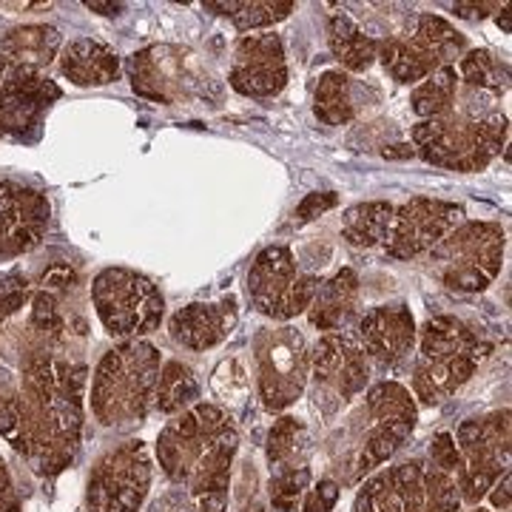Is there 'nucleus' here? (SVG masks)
I'll list each match as a JSON object with an SVG mask.
<instances>
[{
	"instance_id": "f257e3e1",
	"label": "nucleus",
	"mask_w": 512,
	"mask_h": 512,
	"mask_svg": "<svg viewBox=\"0 0 512 512\" xmlns=\"http://www.w3.org/2000/svg\"><path fill=\"white\" fill-rule=\"evenodd\" d=\"M239 436L214 404H194L160 436V464L174 481H185L200 498L202 512H222L228 501V473Z\"/></svg>"
},
{
	"instance_id": "f03ea898",
	"label": "nucleus",
	"mask_w": 512,
	"mask_h": 512,
	"mask_svg": "<svg viewBox=\"0 0 512 512\" xmlns=\"http://www.w3.org/2000/svg\"><path fill=\"white\" fill-rule=\"evenodd\" d=\"M467 92L473 97L470 103H453L450 111L413 126V143L427 163L450 171H484L501 154L510 134L507 114L478 111L476 100L481 92Z\"/></svg>"
},
{
	"instance_id": "7ed1b4c3",
	"label": "nucleus",
	"mask_w": 512,
	"mask_h": 512,
	"mask_svg": "<svg viewBox=\"0 0 512 512\" xmlns=\"http://www.w3.org/2000/svg\"><path fill=\"white\" fill-rule=\"evenodd\" d=\"M416 336L419 359L413 373V390L424 404H439L453 396L476 373L478 362L490 353V345L456 316H433L421 325Z\"/></svg>"
},
{
	"instance_id": "20e7f679",
	"label": "nucleus",
	"mask_w": 512,
	"mask_h": 512,
	"mask_svg": "<svg viewBox=\"0 0 512 512\" xmlns=\"http://www.w3.org/2000/svg\"><path fill=\"white\" fill-rule=\"evenodd\" d=\"M507 239L495 222H461L430 251L433 274L450 291L478 293L501 274Z\"/></svg>"
},
{
	"instance_id": "39448f33",
	"label": "nucleus",
	"mask_w": 512,
	"mask_h": 512,
	"mask_svg": "<svg viewBox=\"0 0 512 512\" xmlns=\"http://www.w3.org/2000/svg\"><path fill=\"white\" fill-rule=\"evenodd\" d=\"M160 379V353L148 342H131L120 350H111L100 362L94 382V407L103 419L117 416L143 419L148 404L157 393Z\"/></svg>"
},
{
	"instance_id": "423d86ee",
	"label": "nucleus",
	"mask_w": 512,
	"mask_h": 512,
	"mask_svg": "<svg viewBox=\"0 0 512 512\" xmlns=\"http://www.w3.org/2000/svg\"><path fill=\"white\" fill-rule=\"evenodd\" d=\"M467 55V40L453 23L439 15H419L413 35H393L379 46L384 72L399 83H416L439 72L441 66H453Z\"/></svg>"
},
{
	"instance_id": "0eeeda50",
	"label": "nucleus",
	"mask_w": 512,
	"mask_h": 512,
	"mask_svg": "<svg viewBox=\"0 0 512 512\" xmlns=\"http://www.w3.org/2000/svg\"><path fill=\"white\" fill-rule=\"evenodd\" d=\"M94 305L114 336H143L163 322L165 302L157 285L143 274L109 268L94 279Z\"/></svg>"
},
{
	"instance_id": "6e6552de",
	"label": "nucleus",
	"mask_w": 512,
	"mask_h": 512,
	"mask_svg": "<svg viewBox=\"0 0 512 512\" xmlns=\"http://www.w3.org/2000/svg\"><path fill=\"white\" fill-rule=\"evenodd\" d=\"M316 288V276H302L296 271V259L288 245L265 248L248 271L251 305L274 322H291L308 311Z\"/></svg>"
},
{
	"instance_id": "1a4fd4ad",
	"label": "nucleus",
	"mask_w": 512,
	"mask_h": 512,
	"mask_svg": "<svg viewBox=\"0 0 512 512\" xmlns=\"http://www.w3.org/2000/svg\"><path fill=\"white\" fill-rule=\"evenodd\" d=\"M256 376L259 396L268 410H285L293 404L311 376V353L302 333L293 328L262 330L256 336Z\"/></svg>"
},
{
	"instance_id": "9d476101",
	"label": "nucleus",
	"mask_w": 512,
	"mask_h": 512,
	"mask_svg": "<svg viewBox=\"0 0 512 512\" xmlns=\"http://www.w3.org/2000/svg\"><path fill=\"white\" fill-rule=\"evenodd\" d=\"M458 447L464 458V476L456 481L458 495L476 504L493 490L495 478L510 473V413L464 421L458 427Z\"/></svg>"
},
{
	"instance_id": "9b49d317",
	"label": "nucleus",
	"mask_w": 512,
	"mask_h": 512,
	"mask_svg": "<svg viewBox=\"0 0 512 512\" xmlns=\"http://www.w3.org/2000/svg\"><path fill=\"white\" fill-rule=\"evenodd\" d=\"M367 413L373 419V427L367 433L365 450L356 461V478L373 473L379 464L393 456L404 444V439L413 433V424H416L413 396L399 382H382L370 387Z\"/></svg>"
},
{
	"instance_id": "f8f14e48",
	"label": "nucleus",
	"mask_w": 512,
	"mask_h": 512,
	"mask_svg": "<svg viewBox=\"0 0 512 512\" xmlns=\"http://www.w3.org/2000/svg\"><path fill=\"white\" fill-rule=\"evenodd\" d=\"M464 220V208L456 202L416 197L393 211V222L384 239V251L393 259H416L427 254Z\"/></svg>"
},
{
	"instance_id": "ddd939ff",
	"label": "nucleus",
	"mask_w": 512,
	"mask_h": 512,
	"mask_svg": "<svg viewBox=\"0 0 512 512\" xmlns=\"http://www.w3.org/2000/svg\"><path fill=\"white\" fill-rule=\"evenodd\" d=\"M370 359L359 345L356 336L345 330L325 333L316 348L311 350V376L316 382V402L333 399V404H342L362 393L370 373Z\"/></svg>"
},
{
	"instance_id": "4468645a",
	"label": "nucleus",
	"mask_w": 512,
	"mask_h": 512,
	"mask_svg": "<svg viewBox=\"0 0 512 512\" xmlns=\"http://www.w3.org/2000/svg\"><path fill=\"white\" fill-rule=\"evenodd\" d=\"M231 89L245 97H274L288 83L285 46L279 35H245L228 72Z\"/></svg>"
},
{
	"instance_id": "2eb2a0df",
	"label": "nucleus",
	"mask_w": 512,
	"mask_h": 512,
	"mask_svg": "<svg viewBox=\"0 0 512 512\" xmlns=\"http://www.w3.org/2000/svg\"><path fill=\"white\" fill-rule=\"evenodd\" d=\"M148 487V458L140 444L111 456L94 481L97 512H137Z\"/></svg>"
},
{
	"instance_id": "dca6fc26",
	"label": "nucleus",
	"mask_w": 512,
	"mask_h": 512,
	"mask_svg": "<svg viewBox=\"0 0 512 512\" xmlns=\"http://www.w3.org/2000/svg\"><path fill=\"white\" fill-rule=\"evenodd\" d=\"M60 89L55 83L43 80L40 74L26 63H6L3 83H0V131H15L35 126L40 111L55 100Z\"/></svg>"
},
{
	"instance_id": "f3484780",
	"label": "nucleus",
	"mask_w": 512,
	"mask_h": 512,
	"mask_svg": "<svg viewBox=\"0 0 512 512\" xmlns=\"http://www.w3.org/2000/svg\"><path fill=\"white\" fill-rule=\"evenodd\" d=\"M416 319L410 308L393 305V308H370L359 319V345L365 350L367 359H373L376 365H396L416 345Z\"/></svg>"
},
{
	"instance_id": "a211bd4d",
	"label": "nucleus",
	"mask_w": 512,
	"mask_h": 512,
	"mask_svg": "<svg viewBox=\"0 0 512 512\" xmlns=\"http://www.w3.org/2000/svg\"><path fill=\"white\" fill-rule=\"evenodd\" d=\"M131 80L134 92L143 94L154 103H174V97L185 94L194 80L188 74V60L185 52L171 49V46H151L146 52L131 57Z\"/></svg>"
},
{
	"instance_id": "6ab92c4d",
	"label": "nucleus",
	"mask_w": 512,
	"mask_h": 512,
	"mask_svg": "<svg viewBox=\"0 0 512 512\" xmlns=\"http://www.w3.org/2000/svg\"><path fill=\"white\" fill-rule=\"evenodd\" d=\"M49 220V205L35 191L0 183V254L32 248Z\"/></svg>"
},
{
	"instance_id": "aec40b11",
	"label": "nucleus",
	"mask_w": 512,
	"mask_h": 512,
	"mask_svg": "<svg viewBox=\"0 0 512 512\" xmlns=\"http://www.w3.org/2000/svg\"><path fill=\"white\" fill-rule=\"evenodd\" d=\"M424 470L419 461L399 464L367 481L356 498V512H421Z\"/></svg>"
},
{
	"instance_id": "412c9836",
	"label": "nucleus",
	"mask_w": 512,
	"mask_h": 512,
	"mask_svg": "<svg viewBox=\"0 0 512 512\" xmlns=\"http://www.w3.org/2000/svg\"><path fill=\"white\" fill-rule=\"evenodd\" d=\"M237 325V302L225 296L222 302H194L177 311L168 322L171 339L188 350L217 348Z\"/></svg>"
},
{
	"instance_id": "4be33fe9",
	"label": "nucleus",
	"mask_w": 512,
	"mask_h": 512,
	"mask_svg": "<svg viewBox=\"0 0 512 512\" xmlns=\"http://www.w3.org/2000/svg\"><path fill=\"white\" fill-rule=\"evenodd\" d=\"M356 302H359V276L353 268H342L328 282H319L308 308L311 325L325 333H339L356 311Z\"/></svg>"
},
{
	"instance_id": "5701e85b",
	"label": "nucleus",
	"mask_w": 512,
	"mask_h": 512,
	"mask_svg": "<svg viewBox=\"0 0 512 512\" xmlns=\"http://www.w3.org/2000/svg\"><path fill=\"white\" fill-rule=\"evenodd\" d=\"M328 46L348 72H367L373 60L379 57V43L365 35L356 20L345 12H333L328 20Z\"/></svg>"
},
{
	"instance_id": "b1692460",
	"label": "nucleus",
	"mask_w": 512,
	"mask_h": 512,
	"mask_svg": "<svg viewBox=\"0 0 512 512\" xmlns=\"http://www.w3.org/2000/svg\"><path fill=\"white\" fill-rule=\"evenodd\" d=\"M117 55L94 40H77L63 55V74L77 86H103L117 80Z\"/></svg>"
},
{
	"instance_id": "393cba45",
	"label": "nucleus",
	"mask_w": 512,
	"mask_h": 512,
	"mask_svg": "<svg viewBox=\"0 0 512 512\" xmlns=\"http://www.w3.org/2000/svg\"><path fill=\"white\" fill-rule=\"evenodd\" d=\"M393 205L390 202H359L345 211L342 217V239L356 248H373L387 239L390 222H393Z\"/></svg>"
},
{
	"instance_id": "a878e982",
	"label": "nucleus",
	"mask_w": 512,
	"mask_h": 512,
	"mask_svg": "<svg viewBox=\"0 0 512 512\" xmlns=\"http://www.w3.org/2000/svg\"><path fill=\"white\" fill-rule=\"evenodd\" d=\"M205 9L231 20L239 32H251V29H265L285 20L296 9V3L293 0H228V3L208 0Z\"/></svg>"
},
{
	"instance_id": "bb28decb",
	"label": "nucleus",
	"mask_w": 512,
	"mask_h": 512,
	"mask_svg": "<svg viewBox=\"0 0 512 512\" xmlns=\"http://www.w3.org/2000/svg\"><path fill=\"white\" fill-rule=\"evenodd\" d=\"M458 83L498 97L510 89V63L495 57L490 49H473L458 60Z\"/></svg>"
},
{
	"instance_id": "cd10ccee",
	"label": "nucleus",
	"mask_w": 512,
	"mask_h": 512,
	"mask_svg": "<svg viewBox=\"0 0 512 512\" xmlns=\"http://www.w3.org/2000/svg\"><path fill=\"white\" fill-rule=\"evenodd\" d=\"M458 97V72L456 66H441L439 72H433L430 77H424L419 86L413 89V111L430 120V117H439L444 111L453 109Z\"/></svg>"
},
{
	"instance_id": "c85d7f7f",
	"label": "nucleus",
	"mask_w": 512,
	"mask_h": 512,
	"mask_svg": "<svg viewBox=\"0 0 512 512\" xmlns=\"http://www.w3.org/2000/svg\"><path fill=\"white\" fill-rule=\"evenodd\" d=\"M313 111L325 126H345L353 120V97H350V77L345 72H325L316 86Z\"/></svg>"
},
{
	"instance_id": "c756f323",
	"label": "nucleus",
	"mask_w": 512,
	"mask_h": 512,
	"mask_svg": "<svg viewBox=\"0 0 512 512\" xmlns=\"http://www.w3.org/2000/svg\"><path fill=\"white\" fill-rule=\"evenodd\" d=\"M60 46V35L49 26H26V29H15L12 35L0 43V55L12 63H23L26 60H37V63H49L52 55Z\"/></svg>"
},
{
	"instance_id": "7c9ffc66",
	"label": "nucleus",
	"mask_w": 512,
	"mask_h": 512,
	"mask_svg": "<svg viewBox=\"0 0 512 512\" xmlns=\"http://www.w3.org/2000/svg\"><path fill=\"white\" fill-rule=\"evenodd\" d=\"M157 407L163 413H180L185 407L200 399V384L194 379L191 367H185L183 362H168L160 370V379H157Z\"/></svg>"
},
{
	"instance_id": "2f4dec72",
	"label": "nucleus",
	"mask_w": 512,
	"mask_h": 512,
	"mask_svg": "<svg viewBox=\"0 0 512 512\" xmlns=\"http://www.w3.org/2000/svg\"><path fill=\"white\" fill-rule=\"evenodd\" d=\"M302 433H305V427L296 419H288V416L274 424V430L268 436V461L274 467H279V473L293 467L291 461L296 456V450H299V436Z\"/></svg>"
},
{
	"instance_id": "473e14b6",
	"label": "nucleus",
	"mask_w": 512,
	"mask_h": 512,
	"mask_svg": "<svg viewBox=\"0 0 512 512\" xmlns=\"http://www.w3.org/2000/svg\"><path fill=\"white\" fill-rule=\"evenodd\" d=\"M311 484V470L308 467H291V470H282L276 473V478L271 481V504H274L276 512H293L299 498L305 495Z\"/></svg>"
},
{
	"instance_id": "72a5a7b5",
	"label": "nucleus",
	"mask_w": 512,
	"mask_h": 512,
	"mask_svg": "<svg viewBox=\"0 0 512 512\" xmlns=\"http://www.w3.org/2000/svg\"><path fill=\"white\" fill-rule=\"evenodd\" d=\"M430 458H433V467H439L441 473L453 476V481L464 476V458L458 453L456 439L450 433L436 436V441L430 444Z\"/></svg>"
},
{
	"instance_id": "f704fd0d",
	"label": "nucleus",
	"mask_w": 512,
	"mask_h": 512,
	"mask_svg": "<svg viewBox=\"0 0 512 512\" xmlns=\"http://www.w3.org/2000/svg\"><path fill=\"white\" fill-rule=\"evenodd\" d=\"M336 205H339V194H333V191H316V194H308L305 200L296 205V211H293V220L313 222L316 217L328 214L330 208H336Z\"/></svg>"
},
{
	"instance_id": "c9c22d12",
	"label": "nucleus",
	"mask_w": 512,
	"mask_h": 512,
	"mask_svg": "<svg viewBox=\"0 0 512 512\" xmlns=\"http://www.w3.org/2000/svg\"><path fill=\"white\" fill-rule=\"evenodd\" d=\"M26 291H29V282L23 276H6L0 282V322L26 302Z\"/></svg>"
},
{
	"instance_id": "e433bc0d",
	"label": "nucleus",
	"mask_w": 512,
	"mask_h": 512,
	"mask_svg": "<svg viewBox=\"0 0 512 512\" xmlns=\"http://www.w3.org/2000/svg\"><path fill=\"white\" fill-rule=\"evenodd\" d=\"M32 325H35L37 330H43V333H57V330H63V319H60V313H57L55 296H52V293L43 291L35 296Z\"/></svg>"
},
{
	"instance_id": "4c0bfd02",
	"label": "nucleus",
	"mask_w": 512,
	"mask_h": 512,
	"mask_svg": "<svg viewBox=\"0 0 512 512\" xmlns=\"http://www.w3.org/2000/svg\"><path fill=\"white\" fill-rule=\"evenodd\" d=\"M336 501H339V487L333 481H319L305 498L302 512H330L336 507Z\"/></svg>"
},
{
	"instance_id": "58836bf2",
	"label": "nucleus",
	"mask_w": 512,
	"mask_h": 512,
	"mask_svg": "<svg viewBox=\"0 0 512 512\" xmlns=\"http://www.w3.org/2000/svg\"><path fill=\"white\" fill-rule=\"evenodd\" d=\"M487 9H501V3H456V15L458 18H484Z\"/></svg>"
},
{
	"instance_id": "ea45409f",
	"label": "nucleus",
	"mask_w": 512,
	"mask_h": 512,
	"mask_svg": "<svg viewBox=\"0 0 512 512\" xmlns=\"http://www.w3.org/2000/svg\"><path fill=\"white\" fill-rule=\"evenodd\" d=\"M493 507H495V510H504V512L510 510V473H504L501 484L495 487Z\"/></svg>"
},
{
	"instance_id": "a19ab883",
	"label": "nucleus",
	"mask_w": 512,
	"mask_h": 512,
	"mask_svg": "<svg viewBox=\"0 0 512 512\" xmlns=\"http://www.w3.org/2000/svg\"><path fill=\"white\" fill-rule=\"evenodd\" d=\"M74 276L69 268H55V271H49V274H43V282L46 285H55V288H66L69 282H72Z\"/></svg>"
},
{
	"instance_id": "79ce46f5",
	"label": "nucleus",
	"mask_w": 512,
	"mask_h": 512,
	"mask_svg": "<svg viewBox=\"0 0 512 512\" xmlns=\"http://www.w3.org/2000/svg\"><path fill=\"white\" fill-rule=\"evenodd\" d=\"M86 6H89V9H100V15H117V12L123 9L120 3H97V0H89Z\"/></svg>"
},
{
	"instance_id": "37998d69",
	"label": "nucleus",
	"mask_w": 512,
	"mask_h": 512,
	"mask_svg": "<svg viewBox=\"0 0 512 512\" xmlns=\"http://www.w3.org/2000/svg\"><path fill=\"white\" fill-rule=\"evenodd\" d=\"M384 157H413V148L410 146H390V148H384Z\"/></svg>"
},
{
	"instance_id": "c03bdc74",
	"label": "nucleus",
	"mask_w": 512,
	"mask_h": 512,
	"mask_svg": "<svg viewBox=\"0 0 512 512\" xmlns=\"http://www.w3.org/2000/svg\"><path fill=\"white\" fill-rule=\"evenodd\" d=\"M501 12H504V15L498 18V26H504V32H510V6H504Z\"/></svg>"
},
{
	"instance_id": "a18cd8bd",
	"label": "nucleus",
	"mask_w": 512,
	"mask_h": 512,
	"mask_svg": "<svg viewBox=\"0 0 512 512\" xmlns=\"http://www.w3.org/2000/svg\"><path fill=\"white\" fill-rule=\"evenodd\" d=\"M476 512H490V510H476Z\"/></svg>"
}]
</instances>
